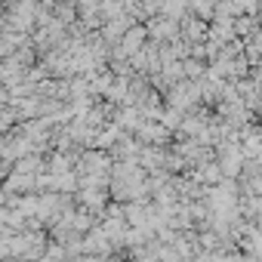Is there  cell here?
Segmentation results:
<instances>
[{
	"mask_svg": "<svg viewBox=\"0 0 262 262\" xmlns=\"http://www.w3.org/2000/svg\"><path fill=\"white\" fill-rule=\"evenodd\" d=\"M74 262H99V259H74Z\"/></svg>",
	"mask_w": 262,
	"mask_h": 262,
	"instance_id": "1",
	"label": "cell"
}]
</instances>
